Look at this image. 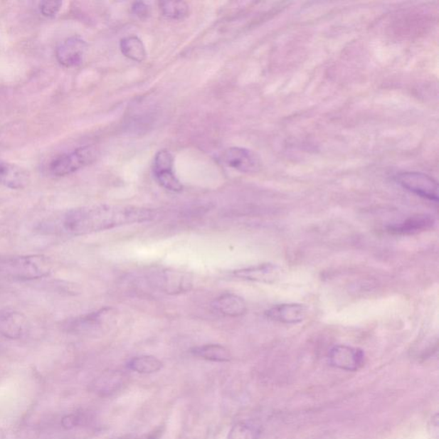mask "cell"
<instances>
[{
	"mask_svg": "<svg viewBox=\"0 0 439 439\" xmlns=\"http://www.w3.org/2000/svg\"><path fill=\"white\" fill-rule=\"evenodd\" d=\"M114 314V309L106 307L100 310L89 313V314L78 317L70 322L68 328L73 332H85L90 330L97 329L111 319Z\"/></svg>",
	"mask_w": 439,
	"mask_h": 439,
	"instance_id": "cell-13",
	"label": "cell"
},
{
	"mask_svg": "<svg viewBox=\"0 0 439 439\" xmlns=\"http://www.w3.org/2000/svg\"><path fill=\"white\" fill-rule=\"evenodd\" d=\"M120 51L124 56L136 62H143L147 57V52L143 41L137 36L125 37L120 41Z\"/></svg>",
	"mask_w": 439,
	"mask_h": 439,
	"instance_id": "cell-17",
	"label": "cell"
},
{
	"mask_svg": "<svg viewBox=\"0 0 439 439\" xmlns=\"http://www.w3.org/2000/svg\"><path fill=\"white\" fill-rule=\"evenodd\" d=\"M308 307L301 304L277 305L265 312V315L270 320L286 324L300 323L308 316Z\"/></svg>",
	"mask_w": 439,
	"mask_h": 439,
	"instance_id": "cell-11",
	"label": "cell"
},
{
	"mask_svg": "<svg viewBox=\"0 0 439 439\" xmlns=\"http://www.w3.org/2000/svg\"><path fill=\"white\" fill-rule=\"evenodd\" d=\"M396 181L412 194L438 202V184L429 175L420 172H404L397 174Z\"/></svg>",
	"mask_w": 439,
	"mask_h": 439,
	"instance_id": "cell-4",
	"label": "cell"
},
{
	"mask_svg": "<svg viewBox=\"0 0 439 439\" xmlns=\"http://www.w3.org/2000/svg\"><path fill=\"white\" fill-rule=\"evenodd\" d=\"M329 359L330 365L339 369L356 371L362 366L365 354L359 349L338 345L330 350Z\"/></svg>",
	"mask_w": 439,
	"mask_h": 439,
	"instance_id": "cell-9",
	"label": "cell"
},
{
	"mask_svg": "<svg viewBox=\"0 0 439 439\" xmlns=\"http://www.w3.org/2000/svg\"><path fill=\"white\" fill-rule=\"evenodd\" d=\"M435 219L430 215H417L404 221L403 223L391 226L388 231L399 236H409L425 232L433 228Z\"/></svg>",
	"mask_w": 439,
	"mask_h": 439,
	"instance_id": "cell-15",
	"label": "cell"
},
{
	"mask_svg": "<svg viewBox=\"0 0 439 439\" xmlns=\"http://www.w3.org/2000/svg\"><path fill=\"white\" fill-rule=\"evenodd\" d=\"M132 12L137 18L140 19H146L149 18L150 9L148 5L144 2H135L132 5Z\"/></svg>",
	"mask_w": 439,
	"mask_h": 439,
	"instance_id": "cell-24",
	"label": "cell"
},
{
	"mask_svg": "<svg viewBox=\"0 0 439 439\" xmlns=\"http://www.w3.org/2000/svg\"><path fill=\"white\" fill-rule=\"evenodd\" d=\"M78 423V418L75 415H70L63 418L62 425L66 429L73 428Z\"/></svg>",
	"mask_w": 439,
	"mask_h": 439,
	"instance_id": "cell-25",
	"label": "cell"
},
{
	"mask_svg": "<svg viewBox=\"0 0 439 439\" xmlns=\"http://www.w3.org/2000/svg\"><path fill=\"white\" fill-rule=\"evenodd\" d=\"M212 307L221 314L233 317L243 316L248 312L244 299L230 292L217 297L212 302Z\"/></svg>",
	"mask_w": 439,
	"mask_h": 439,
	"instance_id": "cell-14",
	"label": "cell"
},
{
	"mask_svg": "<svg viewBox=\"0 0 439 439\" xmlns=\"http://www.w3.org/2000/svg\"><path fill=\"white\" fill-rule=\"evenodd\" d=\"M195 356L213 362H228L231 359V354L225 347L218 344H208L191 349Z\"/></svg>",
	"mask_w": 439,
	"mask_h": 439,
	"instance_id": "cell-16",
	"label": "cell"
},
{
	"mask_svg": "<svg viewBox=\"0 0 439 439\" xmlns=\"http://www.w3.org/2000/svg\"><path fill=\"white\" fill-rule=\"evenodd\" d=\"M95 158L96 149L93 146H85L73 152L58 154L50 162L48 172L53 177H65L90 164Z\"/></svg>",
	"mask_w": 439,
	"mask_h": 439,
	"instance_id": "cell-3",
	"label": "cell"
},
{
	"mask_svg": "<svg viewBox=\"0 0 439 439\" xmlns=\"http://www.w3.org/2000/svg\"><path fill=\"white\" fill-rule=\"evenodd\" d=\"M162 362L152 355H141L132 358L127 363L129 370L140 374H152L157 373L162 368Z\"/></svg>",
	"mask_w": 439,
	"mask_h": 439,
	"instance_id": "cell-18",
	"label": "cell"
},
{
	"mask_svg": "<svg viewBox=\"0 0 439 439\" xmlns=\"http://www.w3.org/2000/svg\"><path fill=\"white\" fill-rule=\"evenodd\" d=\"M157 286L166 294L179 295L189 292L194 286L190 274L181 271L165 270L154 275Z\"/></svg>",
	"mask_w": 439,
	"mask_h": 439,
	"instance_id": "cell-6",
	"label": "cell"
},
{
	"mask_svg": "<svg viewBox=\"0 0 439 439\" xmlns=\"http://www.w3.org/2000/svg\"><path fill=\"white\" fill-rule=\"evenodd\" d=\"M86 41L79 36H73L63 41L56 49V58L65 67L81 65L87 51Z\"/></svg>",
	"mask_w": 439,
	"mask_h": 439,
	"instance_id": "cell-8",
	"label": "cell"
},
{
	"mask_svg": "<svg viewBox=\"0 0 439 439\" xmlns=\"http://www.w3.org/2000/svg\"><path fill=\"white\" fill-rule=\"evenodd\" d=\"M259 432L254 425L240 422L229 430L228 439H258Z\"/></svg>",
	"mask_w": 439,
	"mask_h": 439,
	"instance_id": "cell-21",
	"label": "cell"
},
{
	"mask_svg": "<svg viewBox=\"0 0 439 439\" xmlns=\"http://www.w3.org/2000/svg\"><path fill=\"white\" fill-rule=\"evenodd\" d=\"M62 7L60 1H41L39 4V10L41 15L46 18H54Z\"/></svg>",
	"mask_w": 439,
	"mask_h": 439,
	"instance_id": "cell-23",
	"label": "cell"
},
{
	"mask_svg": "<svg viewBox=\"0 0 439 439\" xmlns=\"http://www.w3.org/2000/svg\"><path fill=\"white\" fill-rule=\"evenodd\" d=\"M149 208L100 204L73 208L43 224V229L51 233L81 236L106 231L122 226L145 223L156 218Z\"/></svg>",
	"mask_w": 439,
	"mask_h": 439,
	"instance_id": "cell-1",
	"label": "cell"
},
{
	"mask_svg": "<svg viewBox=\"0 0 439 439\" xmlns=\"http://www.w3.org/2000/svg\"><path fill=\"white\" fill-rule=\"evenodd\" d=\"M28 329L26 317L18 311L6 308L0 311V334L11 340L22 338Z\"/></svg>",
	"mask_w": 439,
	"mask_h": 439,
	"instance_id": "cell-10",
	"label": "cell"
},
{
	"mask_svg": "<svg viewBox=\"0 0 439 439\" xmlns=\"http://www.w3.org/2000/svg\"><path fill=\"white\" fill-rule=\"evenodd\" d=\"M223 162L226 165L244 174H254L261 169L260 158L252 150L231 147L223 154Z\"/></svg>",
	"mask_w": 439,
	"mask_h": 439,
	"instance_id": "cell-5",
	"label": "cell"
},
{
	"mask_svg": "<svg viewBox=\"0 0 439 439\" xmlns=\"http://www.w3.org/2000/svg\"><path fill=\"white\" fill-rule=\"evenodd\" d=\"M233 277L243 280V281L263 283H274L282 278V269L274 263H263L255 266L233 270Z\"/></svg>",
	"mask_w": 439,
	"mask_h": 439,
	"instance_id": "cell-7",
	"label": "cell"
},
{
	"mask_svg": "<svg viewBox=\"0 0 439 439\" xmlns=\"http://www.w3.org/2000/svg\"><path fill=\"white\" fill-rule=\"evenodd\" d=\"M31 182L27 170L14 163L0 160V185L14 190L23 189Z\"/></svg>",
	"mask_w": 439,
	"mask_h": 439,
	"instance_id": "cell-12",
	"label": "cell"
},
{
	"mask_svg": "<svg viewBox=\"0 0 439 439\" xmlns=\"http://www.w3.org/2000/svg\"><path fill=\"white\" fill-rule=\"evenodd\" d=\"M154 175L159 185L165 189L174 192L183 190V185L174 173V169L158 171V172H154Z\"/></svg>",
	"mask_w": 439,
	"mask_h": 439,
	"instance_id": "cell-20",
	"label": "cell"
},
{
	"mask_svg": "<svg viewBox=\"0 0 439 439\" xmlns=\"http://www.w3.org/2000/svg\"><path fill=\"white\" fill-rule=\"evenodd\" d=\"M51 259L44 255L0 257V277L15 280H36L52 273Z\"/></svg>",
	"mask_w": 439,
	"mask_h": 439,
	"instance_id": "cell-2",
	"label": "cell"
},
{
	"mask_svg": "<svg viewBox=\"0 0 439 439\" xmlns=\"http://www.w3.org/2000/svg\"><path fill=\"white\" fill-rule=\"evenodd\" d=\"M114 378L107 377L100 379L95 384L97 391L100 393H105V394L116 391L117 388L120 387V384H122V381H121V379L119 380L118 378L120 377H117L115 380Z\"/></svg>",
	"mask_w": 439,
	"mask_h": 439,
	"instance_id": "cell-22",
	"label": "cell"
},
{
	"mask_svg": "<svg viewBox=\"0 0 439 439\" xmlns=\"http://www.w3.org/2000/svg\"><path fill=\"white\" fill-rule=\"evenodd\" d=\"M163 16L166 18L181 20L189 14V6L184 1H163L159 3Z\"/></svg>",
	"mask_w": 439,
	"mask_h": 439,
	"instance_id": "cell-19",
	"label": "cell"
}]
</instances>
